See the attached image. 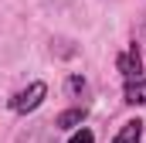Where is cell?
<instances>
[{
    "mask_svg": "<svg viewBox=\"0 0 146 143\" xmlns=\"http://www.w3.org/2000/svg\"><path fill=\"white\" fill-rule=\"evenodd\" d=\"M44 96H48V85H44V82H31L24 92H17V96L10 99V109H14V112H34Z\"/></svg>",
    "mask_w": 146,
    "mask_h": 143,
    "instance_id": "1",
    "label": "cell"
},
{
    "mask_svg": "<svg viewBox=\"0 0 146 143\" xmlns=\"http://www.w3.org/2000/svg\"><path fill=\"white\" fill-rule=\"evenodd\" d=\"M139 140H143V123H139V119H129V123L115 133L112 143H139Z\"/></svg>",
    "mask_w": 146,
    "mask_h": 143,
    "instance_id": "2",
    "label": "cell"
},
{
    "mask_svg": "<svg viewBox=\"0 0 146 143\" xmlns=\"http://www.w3.org/2000/svg\"><path fill=\"white\" fill-rule=\"evenodd\" d=\"M139 68H143V61H139L136 48H133V51H126V55L119 58V72H122V75H129V78L136 75V78H139Z\"/></svg>",
    "mask_w": 146,
    "mask_h": 143,
    "instance_id": "3",
    "label": "cell"
},
{
    "mask_svg": "<svg viewBox=\"0 0 146 143\" xmlns=\"http://www.w3.org/2000/svg\"><path fill=\"white\" fill-rule=\"evenodd\" d=\"M126 102H139V106H146V78H133L129 85H126Z\"/></svg>",
    "mask_w": 146,
    "mask_h": 143,
    "instance_id": "4",
    "label": "cell"
},
{
    "mask_svg": "<svg viewBox=\"0 0 146 143\" xmlns=\"http://www.w3.org/2000/svg\"><path fill=\"white\" fill-rule=\"evenodd\" d=\"M85 123V109H68V112H61L58 116V130H75V126H82Z\"/></svg>",
    "mask_w": 146,
    "mask_h": 143,
    "instance_id": "5",
    "label": "cell"
},
{
    "mask_svg": "<svg viewBox=\"0 0 146 143\" xmlns=\"http://www.w3.org/2000/svg\"><path fill=\"white\" fill-rule=\"evenodd\" d=\"M68 143H95V133H92L88 126H82V130H78V133H75Z\"/></svg>",
    "mask_w": 146,
    "mask_h": 143,
    "instance_id": "6",
    "label": "cell"
},
{
    "mask_svg": "<svg viewBox=\"0 0 146 143\" xmlns=\"http://www.w3.org/2000/svg\"><path fill=\"white\" fill-rule=\"evenodd\" d=\"M68 89H72V92H78V89H85V82H82L78 75H72V78H68Z\"/></svg>",
    "mask_w": 146,
    "mask_h": 143,
    "instance_id": "7",
    "label": "cell"
}]
</instances>
